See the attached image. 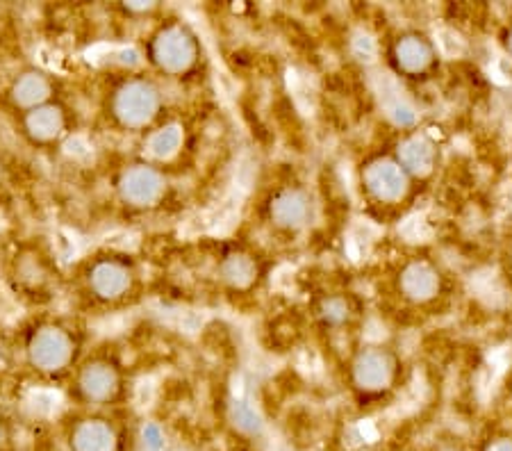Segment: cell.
Masks as SVG:
<instances>
[{
    "mask_svg": "<svg viewBox=\"0 0 512 451\" xmlns=\"http://www.w3.org/2000/svg\"><path fill=\"white\" fill-rule=\"evenodd\" d=\"M269 221L283 231H299L312 217L310 196L301 187H280L267 203Z\"/></svg>",
    "mask_w": 512,
    "mask_h": 451,
    "instance_id": "cell-14",
    "label": "cell"
},
{
    "mask_svg": "<svg viewBox=\"0 0 512 451\" xmlns=\"http://www.w3.org/2000/svg\"><path fill=\"white\" fill-rule=\"evenodd\" d=\"M7 135H10V133H7L5 121H3V117H0V160H3V149H5V137Z\"/></svg>",
    "mask_w": 512,
    "mask_h": 451,
    "instance_id": "cell-24",
    "label": "cell"
},
{
    "mask_svg": "<svg viewBox=\"0 0 512 451\" xmlns=\"http://www.w3.org/2000/svg\"><path fill=\"white\" fill-rule=\"evenodd\" d=\"M214 274H217V281L221 283V287H226L228 292L244 294L253 290L255 283H258L260 269L253 253L237 249V246H228V249L221 251V256L217 258Z\"/></svg>",
    "mask_w": 512,
    "mask_h": 451,
    "instance_id": "cell-12",
    "label": "cell"
},
{
    "mask_svg": "<svg viewBox=\"0 0 512 451\" xmlns=\"http://www.w3.org/2000/svg\"><path fill=\"white\" fill-rule=\"evenodd\" d=\"M5 126L14 142L23 149L37 155H55L76 139L85 126V112L76 94H69L23 112L19 117L5 119Z\"/></svg>",
    "mask_w": 512,
    "mask_h": 451,
    "instance_id": "cell-7",
    "label": "cell"
},
{
    "mask_svg": "<svg viewBox=\"0 0 512 451\" xmlns=\"http://www.w3.org/2000/svg\"><path fill=\"white\" fill-rule=\"evenodd\" d=\"M12 67H5V64H3V60H0V80H3V76H5V73L7 71H10Z\"/></svg>",
    "mask_w": 512,
    "mask_h": 451,
    "instance_id": "cell-25",
    "label": "cell"
},
{
    "mask_svg": "<svg viewBox=\"0 0 512 451\" xmlns=\"http://www.w3.org/2000/svg\"><path fill=\"white\" fill-rule=\"evenodd\" d=\"M132 374L117 342H92L62 388L69 408L126 410L132 399Z\"/></svg>",
    "mask_w": 512,
    "mask_h": 451,
    "instance_id": "cell-6",
    "label": "cell"
},
{
    "mask_svg": "<svg viewBox=\"0 0 512 451\" xmlns=\"http://www.w3.org/2000/svg\"><path fill=\"white\" fill-rule=\"evenodd\" d=\"M135 451H167V438L160 424L148 422L142 429H137Z\"/></svg>",
    "mask_w": 512,
    "mask_h": 451,
    "instance_id": "cell-20",
    "label": "cell"
},
{
    "mask_svg": "<svg viewBox=\"0 0 512 451\" xmlns=\"http://www.w3.org/2000/svg\"><path fill=\"white\" fill-rule=\"evenodd\" d=\"M399 155H401V167L406 169V174L412 171V174L424 176L428 171H433L435 149L426 142V139L421 137L408 139V142H403Z\"/></svg>",
    "mask_w": 512,
    "mask_h": 451,
    "instance_id": "cell-18",
    "label": "cell"
},
{
    "mask_svg": "<svg viewBox=\"0 0 512 451\" xmlns=\"http://www.w3.org/2000/svg\"><path fill=\"white\" fill-rule=\"evenodd\" d=\"M94 126L107 137L142 139L169 119L167 85L139 60L107 64L89 89Z\"/></svg>",
    "mask_w": 512,
    "mask_h": 451,
    "instance_id": "cell-3",
    "label": "cell"
},
{
    "mask_svg": "<svg viewBox=\"0 0 512 451\" xmlns=\"http://www.w3.org/2000/svg\"><path fill=\"white\" fill-rule=\"evenodd\" d=\"M319 315H321V319H324L328 326L337 328V326H344L346 322H349L351 308H349V303H346L344 299L333 297V299H326L324 303H321Z\"/></svg>",
    "mask_w": 512,
    "mask_h": 451,
    "instance_id": "cell-22",
    "label": "cell"
},
{
    "mask_svg": "<svg viewBox=\"0 0 512 451\" xmlns=\"http://www.w3.org/2000/svg\"><path fill=\"white\" fill-rule=\"evenodd\" d=\"M187 142V130L178 119L169 117L162 121L153 133H148L142 142H139V158L158 164V167L169 169L173 160L183 153V146Z\"/></svg>",
    "mask_w": 512,
    "mask_h": 451,
    "instance_id": "cell-13",
    "label": "cell"
},
{
    "mask_svg": "<svg viewBox=\"0 0 512 451\" xmlns=\"http://www.w3.org/2000/svg\"><path fill=\"white\" fill-rule=\"evenodd\" d=\"M64 451H135L137 429L126 410L66 408L57 417Z\"/></svg>",
    "mask_w": 512,
    "mask_h": 451,
    "instance_id": "cell-9",
    "label": "cell"
},
{
    "mask_svg": "<svg viewBox=\"0 0 512 451\" xmlns=\"http://www.w3.org/2000/svg\"><path fill=\"white\" fill-rule=\"evenodd\" d=\"M139 64L164 85H192L208 67L205 46L192 23L176 14L153 16L139 39Z\"/></svg>",
    "mask_w": 512,
    "mask_h": 451,
    "instance_id": "cell-5",
    "label": "cell"
},
{
    "mask_svg": "<svg viewBox=\"0 0 512 451\" xmlns=\"http://www.w3.org/2000/svg\"><path fill=\"white\" fill-rule=\"evenodd\" d=\"M510 260H512V258H510Z\"/></svg>",
    "mask_w": 512,
    "mask_h": 451,
    "instance_id": "cell-27",
    "label": "cell"
},
{
    "mask_svg": "<svg viewBox=\"0 0 512 451\" xmlns=\"http://www.w3.org/2000/svg\"><path fill=\"white\" fill-rule=\"evenodd\" d=\"M396 358L385 349H367L353 360V383L365 397H378L392 388L396 379Z\"/></svg>",
    "mask_w": 512,
    "mask_h": 451,
    "instance_id": "cell-11",
    "label": "cell"
},
{
    "mask_svg": "<svg viewBox=\"0 0 512 451\" xmlns=\"http://www.w3.org/2000/svg\"><path fill=\"white\" fill-rule=\"evenodd\" d=\"M478 451H512V436H506V433L494 436L490 440H485Z\"/></svg>",
    "mask_w": 512,
    "mask_h": 451,
    "instance_id": "cell-23",
    "label": "cell"
},
{
    "mask_svg": "<svg viewBox=\"0 0 512 451\" xmlns=\"http://www.w3.org/2000/svg\"><path fill=\"white\" fill-rule=\"evenodd\" d=\"M0 451H19V424L5 406H0Z\"/></svg>",
    "mask_w": 512,
    "mask_h": 451,
    "instance_id": "cell-21",
    "label": "cell"
},
{
    "mask_svg": "<svg viewBox=\"0 0 512 451\" xmlns=\"http://www.w3.org/2000/svg\"><path fill=\"white\" fill-rule=\"evenodd\" d=\"M403 297L415 303H428L440 292V274L431 262H410L399 278Z\"/></svg>",
    "mask_w": 512,
    "mask_h": 451,
    "instance_id": "cell-16",
    "label": "cell"
},
{
    "mask_svg": "<svg viewBox=\"0 0 512 451\" xmlns=\"http://www.w3.org/2000/svg\"><path fill=\"white\" fill-rule=\"evenodd\" d=\"M230 417H233L237 431H242L244 436H260L262 433V420L258 410L246 404V401H235L233 410H230Z\"/></svg>",
    "mask_w": 512,
    "mask_h": 451,
    "instance_id": "cell-19",
    "label": "cell"
},
{
    "mask_svg": "<svg viewBox=\"0 0 512 451\" xmlns=\"http://www.w3.org/2000/svg\"><path fill=\"white\" fill-rule=\"evenodd\" d=\"M394 53H396V62H399V69L410 73V76L424 73L433 62L431 44L419 35H406L403 39H399Z\"/></svg>",
    "mask_w": 512,
    "mask_h": 451,
    "instance_id": "cell-17",
    "label": "cell"
},
{
    "mask_svg": "<svg viewBox=\"0 0 512 451\" xmlns=\"http://www.w3.org/2000/svg\"><path fill=\"white\" fill-rule=\"evenodd\" d=\"M16 379L32 388L60 390L92 347V324L66 308L23 313L10 328Z\"/></svg>",
    "mask_w": 512,
    "mask_h": 451,
    "instance_id": "cell-1",
    "label": "cell"
},
{
    "mask_svg": "<svg viewBox=\"0 0 512 451\" xmlns=\"http://www.w3.org/2000/svg\"><path fill=\"white\" fill-rule=\"evenodd\" d=\"M367 192L381 203H394L403 199L408 190V174L401 164L392 160H378L365 171Z\"/></svg>",
    "mask_w": 512,
    "mask_h": 451,
    "instance_id": "cell-15",
    "label": "cell"
},
{
    "mask_svg": "<svg viewBox=\"0 0 512 451\" xmlns=\"http://www.w3.org/2000/svg\"><path fill=\"white\" fill-rule=\"evenodd\" d=\"M71 82L62 73L37 62H21L0 80V117L12 119L51 103L55 98L69 96Z\"/></svg>",
    "mask_w": 512,
    "mask_h": 451,
    "instance_id": "cell-10",
    "label": "cell"
},
{
    "mask_svg": "<svg viewBox=\"0 0 512 451\" xmlns=\"http://www.w3.org/2000/svg\"><path fill=\"white\" fill-rule=\"evenodd\" d=\"M146 294V269L130 249L101 244L66 265L64 308L87 319L128 313Z\"/></svg>",
    "mask_w": 512,
    "mask_h": 451,
    "instance_id": "cell-2",
    "label": "cell"
},
{
    "mask_svg": "<svg viewBox=\"0 0 512 451\" xmlns=\"http://www.w3.org/2000/svg\"><path fill=\"white\" fill-rule=\"evenodd\" d=\"M66 265L46 235H21L0 244V285L26 313L64 301Z\"/></svg>",
    "mask_w": 512,
    "mask_h": 451,
    "instance_id": "cell-4",
    "label": "cell"
},
{
    "mask_svg": "<svg viewBox=\"0 0 512 451\" xmlns=\"http://www.w3.org/2000/svg\"><path fill=\"white\" fill-rule=\"evenodd\" d=\"M508 48L512 51V30H510V35H508Z\"/></svg>",
    "mask_w": 512,
    "mask_h": 451,
    "instance_id": "cell-26",
    "label": "cell"
},
{
    "mask_svg": "<svg viewBox=\"0 0 512 451\" xmlns=\"http://www.w3.org/2000/svg\"><path fill=\"white\" fill-rule=\"evenodd\" d=\"M105 192L114 210L126 217H146L167 208L173 185L169 169L144 158L119 162L105 174Z\"/></svg>",
    "mask_w": 512,
    "mask_h": 451,
    "instance_id": "cell-8",
    "label": "cell"
}]
</instances>
